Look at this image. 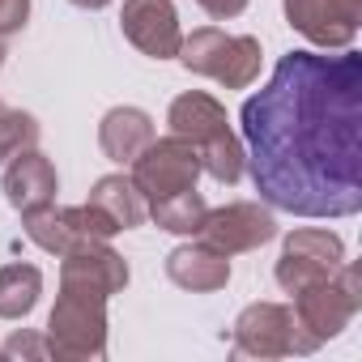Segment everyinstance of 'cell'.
Returning a JSON list of instances; mask_svg holds the SVG:
<instances>
[{"mask_svg":"<svg viewBox=\"0 0 362 362\" xmlns=\"http://www.w3.org/2000/svg\"><path fill=\"white\" fill-rule=\"evenodd\" d=\"M252 184L298 218L362 209V56L290 52L239 111Z\"/></svg>","mask_w":362,"mask_h":362,"instance_id":"6da1fadb","label":"cell"},{"mask_svg":"<svg viewBox=\"0 0 362 362\" xmlns=\"http://www.w3.org/2000/svg\"><path fill=\"white\" fill-rule=\"evenodd\" d=\"M47 354L64 362H90L107 354V294L86 286H64L47 315Z\"/></svg>","mask_w":362,"mask_h":362,"instance_id":"7a4b0ae2","label":"cell"},{"mask_svg":"<svg viewBox=\"0 0 362 362\" xmlns=\"http://www.w3.org/2000/svg\"><path fill=\"white\" fill-rule=\"evenodd\" d=\"M179 60L192 73L222 81L226 90H247L260 77V39L252 35H222L214 26L192 30L179 43Z\"/></svg>","mask_w":362,"mask_h":362,"instance_id":"3957f363","label":"cell"},{"mask_svg":"<svg viewBox=\"0 0 362 362\" xmlns=\"http://www.w3.org/2000/svg\"><path fill=\"white\" fill-rule=\"evenodd\" d=\"M358 307H362V273H358V264H345V260L328 281L294 294V320L303 324V332L315 345L332 341L358 315Z\"/></svg>","mask_w":362,"mask_h":362,"instance_id":"277c9868","label":"cell"},{"mask_svg":"<svg viewBox=\"0 0 362 362\" xmlns=\"http://www.w3.org/2000/svg\"><path fill=\"white\" fill-rule=\"evenodd\" d=\"M197 179H201V149L188 136H175L170 132L162 141H149L132 158V184L145 197V205L197 188Z\"/></svg>","mask_w":362,"mask_h":362,"instance_id":"5b68a950","label":"cell"},{"mask_svg":"<svg viewBox=\"0 0 362 362\" xmlns=\"http://www.w3.org/2000/svg\"><path fill=\"white\" fill-rule=\"evenodd\" d=\"M320 349L290 307L281 303H252L235 320V358H286V354H311Z\"/></svg>","mask_w":362,"mask_h":362,"instance_id":"8992f818","label":"cell"},{"mask_svg":"<svg viewBox=\"0 0 362 362\" xmlns=\"http://www.w3.org/2000/svg\"><path fill=\"white\" fill-rule=\"evenodd\" d=\"M22 226H26L30 243H39L52 256H64L69 247L90 243V239H111L115 235V222L103 209H94L90 201L86 205H69V209H56V205L30 209V214H22Z\"/></svg>","mask_w":362,"mask_h":362,"instance_id":"52a82bcc","label":"cell"},{"mask_svg":"<svg viewBox=\"0 0 362 362\" xmlns=\"http://www.w3.org/2000/svg\"><path fill=\"white\" fill-rule=\"evenodd\" d=\"M345 260V243L332 230H294L277 260V286L286 294H298L307 286L328 281Z\"/></svg>","mask_w":362,"mask_h":362,"instance_id":"ba28073f","label":"cell"},{"mask_svg":"<svg viewBox=\"0 0 362 362\" xmlns=\"http://www.w3.org/2000/svg\"><path fill=\"white\" fill-rule=\"evenodd\" d=\"M277 235V222L264 205L256 201H235L226 209H205L197 239L222 256H239V252H256L260 243H269Z\"/></svg>","mask_w":362,"mask_h":362,"instance_id":"9c48e42d","label":"cell"},{"mask_svg":"<svg viewBox=\"0 0 362 362\" xmlns=\"http://www.w3.org/2000/svg\"><path fill=\"white\" fill-rule=\"evenodd\" d=\"M286 22L315 47H349L362 22V0H286Z\"/></svg>","mask_w":362,"mask_h":362,"instance_id":"30bf717a","label":"cell"},{"mask_svg":"<svg viewBox=\"0 0 362 362\" xmlns=\"http://www.w3.org/2000/svg\"><path fill=\"white\" fill-rule=\"evenodd\" d=\"M119 26H124V39L153 56V60H170L179 56V13L170 0H124V13H119Z\"/></svg>","mask_w":362,"mask_h":362,"instance_id":"8fae6325","label":"cell"},{"mask_svg":"<svg viewBox=\"0 0 362 362\" xmlns=\"http://www.w3.org/2000/svg\"><path fill=\"white\" fill-rule=\"evenodd\" d=\"M60 281L64 286H86V290H98V294H119L128 286V264L119 252L107 247V239H90V243H77L64 252V264H60Z\"/></svg>","mask_w":362,"mask_h":362,"instance_id":"7c38bea8","label":"cell"},{"mask_svg":"<svg viewBox=\"0 0 362 362\" xmlns=\"http://www.w3.org/2000/svg\"><path fill=\"white\" fill-rule=\"evenodd\" d=\"M56 188H60V179H56V166L47 153H39L35 145L18 149L5 166V197L18 214H30V209H43L56 201Z\"/></svg>","mask_w":362,"mask_h":362,"instance_id":"4fadbf2b","label":"cell"},{"mask_svg":"<svg viewBox=\"0 0 362 362\" xmlns=\"http://www.w3.org/2000/svg\"><path fill=\"white\" fill-rule=\"evenodd\" d=\"M166 277L179 286V290H192V294H214L230 281V256L205 247L201 239L197 243H184L166 256Z\"/></svg>","mask_w":362,"mask_h":362,"instance_id":"5bb4252c","label":"cell"},{"mask_svg":"<svg viewBox=\"0 0 362 362\" xmlns=\"http://www.w3.org/2000/svg\"><path fill=\"white\" fill-rule=\"evenodd\" d=\"M166 124H170V132H175V136H188L197 149H205V145H214V141L230 136L226 107H222L218 98L201 94V90H192V94H179V98L170 103V115H166Z\"/></svg>","mask_w":362,"mask_h":362,"instance_id":"9a60e30c","label":"cell"},{"mask_svg":"<svg viewBox=\"0 0 362 362\" xmlns=\"http://www.w3.org/2000/svg\"><path fill=\"white\" fill-rule=\"evenodd\" d=\"M153 141V119L141 107H111L98 124V145L111 162H132Z\"/></svg>","mask_w":362,"mask_h":362,"instance_id":"2e32d148","label":"cell"},{"mask_svg":"<svg viewBox=\"0 0 362 362\" xmlns=\"http://www.w3.org/2000/svg\"><path fill=\"white\" fill-rule=\"evenodd\" d=\"M90 205L103 209L115 222V230H132L145 222V197L136 192V184L128 175H103L90 192Z\"/></svg>","mask_w":362,"mask_h":362,"instance_id":"e0dca14e","label":"cell"},{"mask_svg":"<svg viewBox=\"0 0 362 362\" xmlns=\"http://www.w3.org/2000/svg\"><path fill=\"white\" fill-rule=\"evenodd\" d=\"M39 294H43V273L35 264H5L0 269V320L30 315Z\"/></svg>","mask_w":362,"mask_h":362,"instance_id":"ac0fdd59","label":"cell"},{"mask_svg":"<svg viewBox=\"0 0 362 362\" xmlns=\"http://www.w3.org/2000/svg\"><path fill=\"white\" fill-rule=\"evenodd\" d=\"M205 209H209V205H205V197H201L197 188L175 192V197H162V201H149V205H145V214H149L162 230H170V235H197Z\"/></svg>","mask_w":362,"mask_h":362,"instance_id":"d6986e66","label":"cell"},{"mask_svg":"<svg viewBox=\"0 0 362 362\" xmlns=\"http://www.w3.org/2000/svg\"><path fill=\"white\" fill-rule=\"evenodd\" d=\"M35 141H39L35 115H26V111H5V115H0V162L13 158L26 145H35Z\"/></svg>","mask_w":362,"mask_h":362,"instance_id":"ffe728a7","label":"cell"},{"mask_svg":"<svg viewBox=\"0 0 362 362\" xmlns=\"http://www.w3.org/2000/svg\"><path fill=\"white\" fill-rule=\"evenodd\" d=\"M5 358H47V341L35 332H13L5 341Z\"/></svg>","mask_w":362,"mask_h":362,"instance_id":"44dd1931","label":"cell"},{"mask_svg":"<svg viewBox=\"0 0 362 362\" xmlns=\"http://www.w3.org/2000/svg\"><path fill=\"white\" fill-rule=\"evenodd\" d=\"M30 18V0H0V39L22 30Z\"/></svg>","mask_w":362,"mask_h":362,"instance_id":"7402d4cb","label":"cell"},{"mask_svg":"<svg viewBox=\"0 0 362 362\" xmlns=\"http://www.w3.org/2000/svg\"><path fill=\"white\" fill-rule=\"evenodd\" d=\"M197 5L209 13V18H218V22H226V18H239L243 9H247V0H197Z\"/></svg>","mask_w":362,"mask_h":362,"instance_id":"603a6c76","label":"cell"},{"mask_svg":"<svg viewBox=\"0 0 362 362\" xmlns=\"http://www.w3.org/2000/svg\"><path fill=\"white\" fill-rule=\"evenodd\" d=\"M69 5H77V9H107L111 0H69Z\"/></svg>","mask_w":362,"mask_h":362,"instance_id":"cb8c5ba5","label":"cell"},{"mask_svg":"<svg viewBox=\"0 0 362 362\" xmlns=\"http://www.w3.org/2000/svg\"><path fill=\"white\" fill-rule=\"evenodd\" d=\"M0 64H5V39H0Z\"/></svg>","mask_w":362,"mask_h":362,"instance_id":"d4e9b609","label":"cell"},{"mask_svg":"<svg viewBox=\"0 0 362 362\" xmlns=\"http://www.w3.org/2000/svg\"><path fill=\"white\" fill-rule=\"evenodd\" d=\"M5 111H9V107H5V103H0V115H5Z\"/></svg>","mask_w":362,"mask_h":362,"instance_id":"484cf974","label":"cell"}]
</instances>
